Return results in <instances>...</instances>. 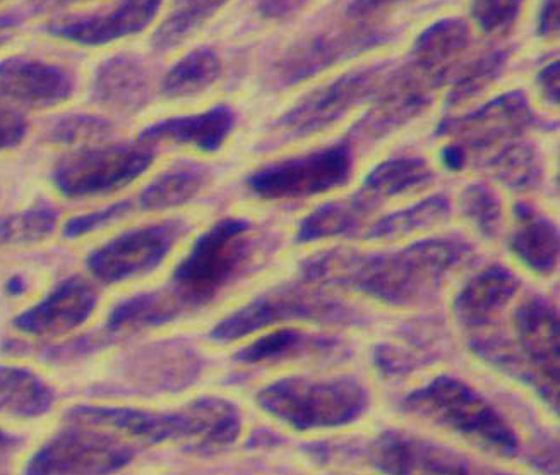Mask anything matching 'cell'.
I'll return each instance as SVG.
<instances>
[{
  "label": "cell",
  "instance_id": "277c9868",
  "mask_svg": "<svg viewBox=\"0 0 560 475\" xmlns=\"http://www.w3.org/2000/svg\"><path fill=\"white\" fill-rule=\"evenodd\" d=\"M402 413L456 435L481 452L513 459L520 438L498 408L458 378L439 376L402 398Z\"/></svg>",
  "mask_w": 560,
  "mask_h": 475
},
{
  "label": "cell",
  "instance_id": "d590c367",
  "mask_svg": "<svg viewBox=\"0 0 560 475\" xmlns=\"http://www.w3.org/2000/svg\"><path fill=\"white\" fill-rule=\"evenodd\" d=\"M59 211L40 202L21 213L0 218V246H28L54 234Z\"/></svg>",
  "mask_w": 560,
  "mask_h": 475
},
{
  "label": "cell",
  "instance_id": "9a60e30c",
  "mask_svg": "<svg viewBox=\"0 0 560 475\" xmlns=\"http://www.w3.org/2000/svg\"><path fill=\"white\" fill-rule=\"evenodd\" d=\"M180 220L151 223L112 239L88 258V268L103 283H119L141 277L162 265L186 234Z\"/></svg>",
  "mask_w": 560,
  "mask_h": 475
},
{
  "label": "cell",
  "instance_id": "f1b7e54d",
  "mask_svg": "<svg viewBox=\"0 0 560 475\" xmlns=\"http://www.w3.org/2000/svg\"><path fill=\"white\" fill-rule=\"evenodd\" d=\"M481 165L514 193H532L544 181V162L532 143L510 141L481 157Z\"/></svg>",
  "mask_w": 560,
  "mask_h": 475
},
{
  "label": "cell",
  "instance_id": "7402d4cb",
  "mask_svg": "<svg viewBox=\"0 0 560 475\" xmlns=\"http://www.w3.org/2000/svg\"><path fill=\"white\" fill-rule=\"evenodd\" d=\"M235 123V112L226 105H218L201 114L159 120L147 127L139 139L153 147L171 143L196 148L205 153H217L232 135Z\"/></svg>",
  "mask_w": 560,
  "mask_h": 475
},
{
  "label": "cell",
  "instance_id": "8d00e7d4",
  "mask_svg": "<svg viewBox=\"0 0 560 475\" xmlns=\"http://www.w3.org/2000/svg\"><path fill=\"white\" fill-rule=\"evenodd\" d=\"M115 124L95 114L63 115L47 131V143L54 147L83 148L105 143L115 135Z\"/></svg>",
  "mask_w": 560,
  "mask_h": 475
},
{
  "label": "cell",
  "instance_id": "7bdbcfd3",
  "mask_svg": "<svg viewBox=\"0 0 560 475\" xmlns=\"http://www.w3.org/2000/svg\"><path fill=\"white\" fill-rule=\"evenodd\" d=\"M544 99L552 105H559V62H550L541 69L537 78Z\"/></svg>",
  "mask_w": 560,
  "mask_h": 475
},
{
  "label": "cell",
  "instance_id": "60d3db41",
  "mask_svg": "<svg viewBox=\"0 0 560 475\" xmlns=\"http://www.w3.org/2000/svg\"><path fill=\"white\" fill-rule=\"evenodd\" d=\"M28 135V123L16 108L0 105V151L14 150Z\"/></svg>",
  "mask_w": 560,
  "mask_h": 475
},
{
  "label": "cell",
  "instance_id": "83f0119b",
  "mask_svg": "<svg viewBox=\"0 0 560 475\" xmlns=\"http://www.w3.org/2000/svg\"><path fill=\"white\" fill-rule=\"evenodd\" d=\"M211 183L210 169L201 163H178L166 169L142 189L138 207L144 211H165L184 207Z\"/></svg>",
  "mask_w": 560,
  "mask_h": 475
},
{
  "label": "cell",
  "instance_id": "3957f363",
  "mask_svg": "<svg viewBox=\"0 0 560 475\" xmlns=\"http://www.w3.org/2000/svg\"><path fill=\"white\" fill-rule=\"evenodd\" d=\"M511 328L470 335L483 361L528 384L552 410H559V317L549 302L526 298L510 317Z\"/></svg>",
  "mask_w": 560,
  "mask_h": 475
},
{
  "label": "cell",
  "instance_id": "9c48e42d",
  "mask_svg": "<svg viewBox=\"0 0 560 475\" xmlns=\"http://www.w3.org/2000/svg\"><path fill=\"white\" fill-rule=\"evenodd\" d=\"M154 159L153 144L141 139L75 148L56 163L51 183L69 199L98 198L136 183Z\"/></svg>",
  "mask_w": 560,
  "mask_h": 475
},
{
  "label": "cell",
  "instance_id": "836d02e7",
  "mask_svg": "<svg viewBox=\"0 0 560 475\" xmlns=\"http://www.w3.org/2000/svg\"><path fill=\"white\" fill-rule=\"evenodd\" d=\"M510 59V48H498L471 60L447 92L446 107H459L486 92L487 88L492 86L501 78Z\"/></svg>",
  "mask_w": 560,
  "mask_h": 475
},
{
  "label": "cell",
  "instance_id": "c3c4849f",
  "mask_svg": "<svg viewBox=\"0 0 560 475\" xmlns=\"http://www.w3.org/2000/svg\"><path fill=\"white\" fill-rule=\"evenodd\" d=\"M83 2H90V0H28V5L33 11H59V9L71 8Z\"/></svg>",
  "mask_w": 560,
  "mask_h": 475
},
{
  "label": "cell",
  "instance_id": "30bf717a",
  "mask_svg": "<svg viewBox=\"0 0 560 475\" xmlns=\"http://www.w3.org/2000/svg\"><path fill=\"white\" fill-rule=\"evenodd\" d=\"M351 172V141H341L308 155L265 166L249 175L247 187L257 198L268 201L312 198L345 186Z\"/></svg>",
  "mask_w": 560,
  "mask_h": 475
},
{
  "label": "cell",
  "instance_id": "bcb514c9",
  "mask_svg": "<svg viewBox=\"0 0 560 475\" xmlns=\"http://www.w3.org/2000/svg\"><path fill=\"white\" fill-rule=\"evenodd\" d=\"M441 159L442 163L453 172L465 171L466 166H468V159H466L465 151L456 143L447 144V147L442 150Z\"/></svg>",
  "mask_w": 560,
  "mask_h": 475
},
{
  "label": "cell",
  "instance_id": "484cf974",
  "mask_svg": "<svg viewBox=\"0 0 560 475\" xmlns=\"http://www.w3.org/2000/svg\"><path fill=\"white\" fill-rule=\"evenodd\" d=\"M434 178V171L427 160L398 157L374 166L359 190L372 205L381 208L389 199L427 189Z\"/></svg>",
  "mask_w": 560,
  "mask_h": 475
},
{
  "label": "cell",
  "instance_id": "681fc988",
  "mask_svg": "<svg viewBox=\"0 0 560 475\" xmlns=\"http://www.w3.org/2000/svg\"><path fill=\"white\" fill-rule=\"evenodd\" d=\"M16 444V440L11 438V436L5 435V432L0 431V452H5V450H11L12 447Z\"/></svg>",
  "mask_w": 560,
  "mask_h": 475
},
{
  "label": "cell",
  "instance_id": "ab89813d",
  "mask_svg": "<svg viewBox=\"0 0 560 475\" xmlns=\"http://www.w3.org/2000/svg\"><path fill=\"white\" fill-rule=\"evenodd\" d=\"M130 210H132L130 201H122L115 202V205L103 208V210L83 215V217L72 218V220L66 223L63 234L68 235V238H81V235L90 234L93 230L102 229V227L119 220L124 215L129 213Z\"/></svg>",
  "mask_w": 560,
  "mask_h": 475
},
{
  "label": "cell",
  "instance_id": "44dd1931",
  "mask_svg": "<svg viewBox=\"0 0 560 475\" xmlns=\"http://www.w3.org/2000/svg\"><path fill=\"white\" fill-rule=\"evenodd\" d=\"M521 283L502 266H490L471 278L454 301V313L466 332H481L510 310Z\"/></svg>",
  "mask_w": 560,
  "mask_h": 475
},
{
  "label": "cell",
  "instance_id": "d6986e66",
  "mask_svg": "<svg viewBox=\"0 0 560 475\" xmlns=\"http://www.w3.org/2000/svg\"><path fill=\"white\" fill-rule=\"evenodd\" d=\"M98 302L95 287L80 277L60 281L44 301L21 314L14 325L32 337H57L90 320Z\"/></svg>",
  "mask_w": 560,
  "mask_h": 475
},
{
  "label": "cell",
  "instance_id": "cb8c5ba5",
  "mask_svg": "<svg viewBox=\"0 0 560 475\" xmlns=\"http://www.w3.org/2000/svg\"><path fill=\"white\" fill-rule=\"evenodd\" d=\"M514 217L516 229L511 235V251L514 256L535 274H553L559 259V234L556 225L529 202H517Z\"/></svg>",
  "mask_w": 560,
  "mask_h": 475
},
{
  "label": "cell",
  "instance_id": "e0dca14e",
  "mask_svg": "<svg viewBox=\"0 0 560 475\" xmlns=\"http://www.w3.org/2000/svg\"><path fill=\"white\" fill-rule=\"evenodd\" d=\"M75 76L62 63L36 57L0 60V104L12 108L59 107L72 99Z\"/></svg>",
  "mask_w": 560,
  "mask_h": 475
},
{
  "label": "cell",
  "instance_id": "b9f144b4",
  "mask_svg": "<svg viewBox=\"0 0 560 475\" xmlns=\"http://www.w3.org/2000/svg\"><path fill=\"white\" fill-rule=\"evenodd\" d=\"M311 0H259L260 16L268 20H287L301 12Z\"/></svg>",
  "mask_w": 560,
  "mask_h": 475
},
{
  "label": "cell",
  "instance_id": "d6a6232c",
  "mask_svg": "<svg viewBox=\"0 0 560 475\" xmlns=\"http://www.w3.org/2000/svg\"><path fill=\"white\" fill-rule=\"evenodd\" d=\"M230 0H174L165 20L154 32V50L168 53L186 44L208 21L213 20Z\"/></svg>",
  "mask_w": 560,
  "mask_h": 475
},
{
  "label": "cell",
  "instance_id": "4dcf8cb0",
  "mask_svg": "<svg viewBox=\"0 0 560 475\" xmlns=\"http://www.w3.org/2000/svg\"><path fill=\"white\" fill-rule=\"evenodd\" d=\"M221 72L223 62L213 48H196L166 71L160 92L171 100L190 99L217 84Z\"/></svg>",
  "mask_w": 560,
  "mask_h": 475
},
{
  "label": "cell",
  "instance_id": "4316f807",
  "mask_svg": "<svg viewBox=\"0 0 560 475\" xmlns=\"http://www.w3.org/2000/svg\"><path fill=\"white\" fill-rule=\"evenodd\" d=\"M375 211L377 208L357 190L355 195L323 205L305 217L296 230V242L305 244L357 234Z\"/></svg>",
  "mask_w": 560,
  "mask_h": 475
},
{
  "label": "cell",
  "instance_id": "7c38bea8",
  "mask_svg": "<svg viewBox=\"0 0 560 475\" xmlns=\"http://www.w3.org/2000/svg\"><path fill=\"white\" fill-rule=\"evenodd\" d=\"M540 124L525 93L510 92L470 114L447 117L439 124L435 135L453 139L451 143L463 148L471 165L489 151L516 141Z\"/></svg>",
  "mask_w": 560,
  "mask_h": 475
},
{
  "label": "cell",
  "instance_id": "ac0fdd59",
  "mask_svg": "<svg viewBox=\"0 0 560 475\" xmlns=\"http://www.w3.org/2000/svg\"><path fill=\"white\" fill-rule=\"evenodd\" d=\"M163 0H119L112 8L86 16L62 18L45 24V33L81 45L103 47L139 35L159 16Z\"/></svg>",
  "mask_w": 560,
  "mask_h": 475
},
{
  "label": "cell",
  "instance_id": "74e56055",
  "mask_svg": "<svg viewBox=\"0 0 560 475\" xmlns=\"http://www.w3.org/2000/svg\"><path fill=\"white\" fill-rule=\"evenodd\" d=\"M463 217L471 223L481 238L495 239L504 223L502 199L486 183H474L465 187L459 199Z\"/></svg>",
  "mask_w": 560,
  "mask_h": 475
},
{
  "label": "cell",
  "instance_id": "f6af8a7d",
  "mask_svg": "<svg viewBox=\"0 0 560 475\" xmlns=\"http://www.w3.org/2000/svg\"><path fill=\"white\" fill-rule=\"evenodd\" d=\"M559 33V0H544L538 16V35L552 38Z\"/></svg>",
  "mask_w": 560,
  "mask_h": 475
},
{
  "label": "cell",
  "instance_id": "5b68a950",
  "mask_svg": "<svg viewBox=\"0 0 560 475\" xmlns=\"http://www.w3.org/2000/svg\"><path fill=\"white\" fill-rule=\"evenodd\" d=\"M254 254L253 225L242 218H223L196 241L175 269L168 293L178 310L201 308L242 277Z\"/></svg>",
  "mask_w": 560,
  "mask_h": 475
},
{
  "label": "cell",
  "instance_id": "d4e9b609",
  "mask_svg": "<svg viewBox=\"0 0 560 475\" xmlns=\"http://www.w3.org/2000/svg\"><path fill=\"white\" fill-rule=\"evenodd\" d=\"M471 30L459 18H446L431 24L411 48V68L427 74L450 76L453 63L470 48Z\"/></svg>",
  "mask_w": 560,
  "mask_h": 475
},
{
  "label": "cell",
  "instance_id": "f35d334b",
  "mask_svg": "<svg viewBox=\"0 0 560 475\" xmlns=\"http://www.w3.org/2000/svg\"><path fill=\"white\" fill-rule=\"evenodd\" d=\"M526 0H471L470 14L487 35H504L513 30Z\"/></svg>",
  "mask_w": 560,
  "mask_h": 475
},
{
  "label": "cell",
  "instance_id": "1f68e13d",
  "mask_svg": "<svg viewBox=\"0 0 560 475\" xmlns=\"http://www.w3.org/2000/svg\"><path fill=\"white\" fill-rule=\"evenodd\" d=\"M451 217V202L447 196L434 195L422 199L413 207L395 211L380 218L363 232L369 241H398L422 230L434 229Z\"/></svg>",
  "mask_w": 560,
  "mask_h": 475
},
{
  "label": "cell",
  "instance_id": "7a4b0ae2",
  "mask_svg": "<svg viewBox=\"0 0 560 475\" xmlns=\"http://www.w3.org/2000/svg\"><path fill=\"white\" fill-rule=\"evenodd\" d=\"M69 422L129 436L148 444L175 441L198 455H213L232 447L242 431L237 407L218 396H205L171 414L86 405L71 410Z\"/></svg>",
  "mask_w": 560,
  "mask_h": 475
},
{
  "label": "cell",
  "instance_id": "8992f818",
  "mask_svg": "<svg viewBox=\"0 0 560 475\" xmlns=\"http://www.w3.org/2000/svg\"><path fill=\"white\" fill-rule=\"evenodd\" d=\"M257 405L295 431L343 428L369 408V392L353 378H284L260 390Z\"/></svg>",
  "mask_w": 560,
  "mask_h": 475
},
{
  "label": "cell",
  "instance_id": "e575fe53",
  "mask_svg": "<svg viewBox=\"0 0 560 475\" xmlns=\"http://www.w3.org/2000/svg\"><path fill=\"white\" fill-rule=\"evenodd\" d=\"M177 302L171 293H147L120 304L108 320L112 332L150 328L174 320L178 314Z\"/></svg>",
  "mask_w": 560,
  "mask_h": 475
},
{
  "label": "cell",
  "instance_id": "2e32d148",
  "mask_svg": "<svg viewBox=\"0 0 560 475\" xmlns=\"http://www.w3.org/2000/svg\"><path fill=\"white\" fill-rule=\"evenodd\" d=\"M446 78L427 74L419 69H396L387 81L383 92L375 96V105L365 114L350 132L353 143H377L401 127L410 124L434 102V93L444 84Z\"/></svg>",
  "mask_w": 560,
  "mask_h": 475
},
{
  "label": "cell",
  "instance_id": "ee69618b",
  "mask_svg": "<svg viewBox=\"0 0 560 475\" xmlns=\"http://www.w3.org/2000/svg\"><path fill=\"white\" fill-rule=\"evenodd\" d=\"M402 2H410V0H353L348 8V14L355 20L357 18H371L395 8V5L402 4Z\"/></svg>",
  "mask_w": 560,
  "mask_h": 475
},
{
  "label": "cell",
  "instance_id": "8fae6325",
  "mask_svg": "<svg viewBox=\"0 0 560 475\" xmlns=\"http://www.w3.org/2000/svg\"><path fill=\"white\" fill-rule=\"evenodd\" d=\"M132 459L135 450L114 432L71 424L36 452L24 475H112Z\"/></svg>",
  "mask_w": 560,
  "mask_h": 475
},
{
  "label": "cell",
  "instance_id": "ba28073f",
  "mask_svg": "<svg viewBox=\"0 0 560 475\" xmlns=\"http://www.w3.org/2000/svg\"><path fill=\"white\" fill-rule=\"evenodd\" d=\"M395 71L390 62L375 63L317 88L272 123L262 147L293 143L340 123L351 111L380 95Z\"/></svg>",
  "mask_w": 560,
  "mask_h": 475
},
{
  "label": "cell",
  "instance_id": "5bb4252c",
  "mask_svg": "<svg viewBox=\"0 0 560 475\" xmlns=\"http://www.w3.org/2000/svg\"><path fill=\"white\" fill-rule=\"evenodd\" d=\"M368 464L387 475H513L401 431H384L365 448Z\"/></svg>",
  "mask_w": 560,
  "mask_h": 475
},
{
  "label": "cell",
  "instance_id": "f546056e",
  "mask_svg": "<svg viewBox=\"0 0 560 475\" xmlns=\"http://www.w3.org/2000/svg\"><path fill=\"white\" fill-rule=\"evenodd\" d=\"M54 393L35 372L18 366H0V416L33 419L47 414Z\"/></svg>",
  "mask_w": 560,
  "mask_h": 475
},
{
  "label": "cell",
  "instance_id": "603a6c76",
  "mask_svg": "<svg viewBox=\"0 0 560 475\" xmlns=\"http://www.w3.org/2000/svg\"><path fill=\"white\" fill-rule=\"evenodd\" d=\"M347 352L336 337L316 335L299 328H283L269 333L241 350L237 359L244 364L268 366L299 359H329Z\"/></svg>",
  "mask_w": 560,
  "mask_h": 475
},
{
  "label": "cell",
  "instance_id": "4fadbf2b",
  "mask_svg": "<svg viewBox=\"0 0 560 475\" xmlns=\"http://www.w3.org/2000/svg\"><path fill=\"white\" fill-rule=\"evenodd\" d=\"M393 32L380 26H345L308 36L290 47L275 63L272 81L278 88L295 86L326 69L387 44Z\"/></svg>",
  "mask_w": 560,
  "mask_h": 475
},
{
  "label": "cell",
  "instance_id": "6da1fadb",
  "mask_svg": "<svg viewBox=\"0 0 560 475\" xmlns=\"http://www.w3.org/2000/svg\"><path fill=\"white\" fill-rule=\"evenodd\" d=\"M474 259L459 239H427L395 253L332 250L302 263V278L320 289L360 293L395 308L420 305L441 292L453 275Z\"/></svg>",
  "mask_w": 560,
  "mask_h": 475
},
{
  "label": "cell",
  "instance_id": "f907efd6",
  "mask_svg": "<svg viewBox=\"0 0 560 475\" xmlns=\"http://www.w3.org/2000/svg\"><path fill=\"white\" fill-rule=\"evenodd\" d=\"M2 2H4V0H0V4H2Z\"/></svg>",
  "mask_w": 560,
  "mask_h": 475
},
{
  "label": "cell",
  "instance_id": "7dc6e473",
  "mask_svg": "<svg viewBox=\"0 0 560 475\" xmlns=\"http://www.w3.org/2000/svg\"><path fill=\"white\" fill-rule=\"evenodd\" d=\"M21 24H23V18L18 16V14L0 16V47L8 44L12 36L16 35Z\"/></svg>",
  "mask_w": 560,
  "mask_h": 475
},
{
  "label": "cell",
  "instance_id": "52a82bcc",
  "mask_svg": "<svg viewBox=\"0 0 560 475\" xmlns=\"http://www.w3.org/2000/svg\"><path fill=\"white\" fill-rule=\"evenodd\" d=\"M287 323L360 326L363 317L359 311L324 292L320 287L304 281L299 286L277 287L253 299L220 321L211 337L221 344H230L269 326Z\"/></svg>",
  "mask_w": 560,
  "mask_h": 475
},
{
  "label": "cell",
  "instance_id": "ffe728a7",
  "mask_svg": "<svg viewBox=\"0 0 560 475\" xmlns=\"http://www.w3.org/2000/svg\"><path fill=\"white\" fill-rule=\"evenodd\" d=\"M90 95L93 104L115 114H139L151 100V74L147 62L132 54L110 57L96 68Z\"/></svg>",
  "mask_w": 560,
  "mask_h": 475
}]
</instances>
